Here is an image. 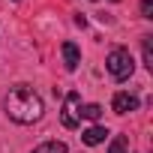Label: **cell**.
<instances>
[{
	"mask_svg": "<svg viewBox=\"0 0 153 153\" xmlns=\"http://www.w3.org/2000/svg\"><path fill=\"white\" fill-rule=\"evenodd\" d=\"M111 108H114V114H129V111H138V96H132V93L120 90V93H114Z\"/></svg>",
	"mask_w": 153,
	"mask_h": 153,
	"instance_id": "277c9868",
	"label": "cell"
},
{
	"mask_svg": "<svg viewBox=\"0 0 153 153\" xmlns=\"http://www.w3.org/2000/svg\"><path fill=\"white\" fill-rule=\"evenodd\" d=\"M78 117H87V120H99V117H102V105L90 102V105H84V108L78 111Z\"/></svg>",
	"mask_w": 153,
	"mask_h": 153,
	"instance_id": "ba28073f",
	"label": "cell"
},
{
	"mask_svg": "<svg viewBox=\"0 0 153 153\" xmlns=\"http://www.w3.org/2000/svg\"><path fill=\"white\" fill-rule=\"evenodd\" d=\"M126 150H129V138H126V135H114L108 153H126Z\"/></svg>",
	"mask_w": 153,
	"mask_h": 153,
	"instance_id": "9c48e42d",
	"label": "cell"
},
{
	"mask_svg": "<svg viewBox=\"0 0 153 153\" xmlns=\"http://www.w3.org/2000/svg\"><path fill=\"white\" fill-rule=\"evenodd\" d=\"M150 39H153V36H144V39H141V51H144V66H147V69H153V48H150Z\"/></svg>",
	"mask_w": 153,
	"mask_h": 153,
	"instance_id": "30bf717a",
	"label": "cell"
},
{
	"mask_svg": "<svg viewBox=\"0 0 153 153\" xmlns=\"http://www.w3.org/2000/svg\"><path fill=\"white\" fill-rule=\"evenodd\" d=\"M60 51H63V63H66V69L75 72V69H78V63H81V48L75 45V42H63Z\"/></svg>",
	"mask_w": 153,
	"mask_h": 153,
	"instance_id": "5b68a950",
	"label": "cell"
},
{
	"mask_svg": "<svg viewBox=\"0 0 153 153\" xmlns=\"http://www.w3.org/2000/svg\"><path fill=\"white\" fill-rule=\"evenodd\" d=\"M93 3H96V0H93Z\"/></svg>",
	"mask_w": 153,
	"mask_h": 153,
	"instance_id": "4fadbf2b",
	"label": "cell"
},
{
	"mask_svg": "<svg viewBox=\"0 0 153 153\" xmlns=\"http://www.w3.org/2000/svg\"><path fill=\"white\" fill-rule=\"evenodd\" d=\"M33 153H66V144L63 141H45V144L33 147Z\"/></svg>",
	"mask_w": 153,
	"mask_h": 153,
	"instance_id": "52a82bcc",
	"label": "cell"
},
{
	"mask_svg": "<svg viewBox=\"0 0 153 153\" xmlns=\"http://www.w3.org/2000/svg\"><path fill=\"white\" fill-rule=\"evenodd\" d=\"M78 105H81V93H78V90H69V93H66V102H63V117H60V123H63L66 129H78V123H81Z\"/></svg>",
	"mask_w": 153,
	"mask_h": 153,
	"instance_id": "3957f363",
	"label": "cell"
},
{
	"mask_svg": "<svg viewBox=\"0 0 153 153\" xmlns=\"http://www.w3.org/2000/svg\"><path fill=\"white\" fill-rule=\"evenodd\" d=\"M111 3H120V0H111Z\"/></svg>",
	"mask_w": 153,
	"mask_h": 153,
	"instance_id": "7c38bea8",
	"label": "cell"
},
{
	"mask_svg": "<svg viewBox=\"0 0 153 153\" xmlns=\"http://www.w3.org/2000/svg\"><path fill=\"white\" fill-rule=\"evenodd\" d=\"M141 18H153V0H141Z\"/></svg>",
	"mask_w": 153,
	"mask_h": 153,
	"instance_id": "8fae6325",
	"label": "cell"
},
{
	"mask_svg": "<svg viewBox=\"0 0 153 153\" xmlns=\"http://www.w3.org/2000/svg\"><path fill=\"white\" fill-rule=\"evenodd\" d=\"M105 69L111 72L114 81H126L135 72V60H132V54L126 48H111V54L105 57Z\"/></svg>",
	"mask_w": 153,
	"mask_h": 153,
	"instance_id": "7a4b0ae2",
	"label": "cell"
},
{
	"mask_svg": "<svg viewBox=\"0 0 153 153\" xmlns=\"http://www.w3.org/2000/svg\"><path fill=\"white\" fill-rule=\"evenodd\" d=\"M42 99H39V93L30 87V84H15L12 90H9V96H6V114L15 120V123H36L39 117H42Z\"/></svg>",
	"mask_w": 153,
	"mask_h": 153,
	"instance_id": "6da1fadb",
	"label": "cell"
},
{
	"mask_svg": "<svg viewBox=\"0 0 153 153\" xmlns=\"http://www.w3.org/2000/svg\"><path fill=\"white\" fill-rule=\"evenodd\" d=\"M105 135H108V129H105V126H90V129H84V132H81V141H84L87 147H96V144H102V141H105Z\"/></svg>",
	"mask_w": 153,
	"mask_h": 153,
	"instance_id": "8992f818",
	"label": "cell"
}]
</instances>
